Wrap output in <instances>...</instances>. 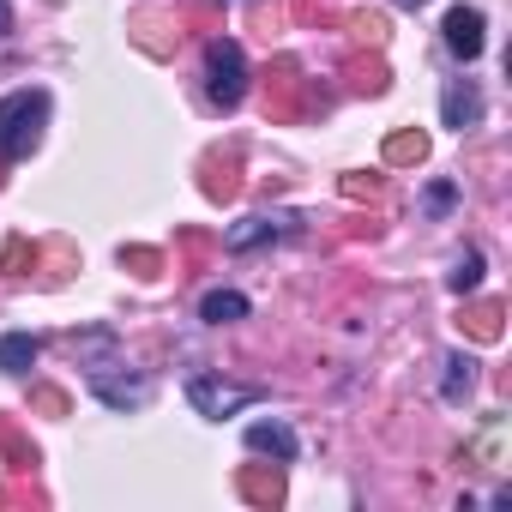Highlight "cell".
<instances>
[{"label": "cell", "mask_w": 512, "mask_h": 512, "mask_svg": "<svg viewBox=\"0 0 512 512\" xmlns=\"http://www.w3.org/2000/svg\"><path fill=\"white\" fill-rule=\"evenodd\" d=\"M43 127H49V91L25 85L0 97V163H25L43 145Z\"/></svg>", "instance_id": "1"}, {"label": "cell", "mask_w": 512, "mask_h": 512, "mask_svg": "<svg viewBox=\"0 0 512 512\" xmlns=\"http://www.w3.org/2000/svg\"><path fill=\"white\" fill-rule=\"evenodd\" d=\"M205 97L223 115L241 109V97H247V55H241L235 37H211L205 43Z\"/></svg>", "instance_id": "2"}, {"label": "cell", "mask_w": 512, "mask_h": 512, "mask_svg": "<svg viewBox=\"0 0 512 512\" xmlns=\"http://www.w3.org/2000/svg\"><path fill=\"white\" fill-rule=\"evenodd\" d=\"M326 109V91L314 79H302L296 61H272V79H266V115L272 121H302V115H320Z\"/></svg>", "instance_id": "3"}, {"label": "cell", "mask_w": 512, "mask_h": 512, "mask_svg": "<svg viewBox=\"0 0 512 512\" xmlns=\"http://www.w3.org/2000/svg\"><path fill=\"white\" fill-rule=\"evenodd\" d=\"M260 398H266L260 386H229V380H211V374H193L187 380V404L199 416H211V422H223V416H235L247 404H260Z\"/></svg>", "instance_id": "4"}, {"label": "cell", "mask_w": 512, "mask_h": 512, "mask_svg": "<svg viewBox=\"0 0 512 512\" xmlns=\"http://www.w3.org/2000/svg\"><path fill=\"white\" fill-rule=\"evenodd\" d=\"M85 380H91V392H97L109 410H139V404L151 398V380H145V374H121V362H115V356L91 362V368H85Z\"/></svg>", "instance_id": "5"}, {"label": "cell", "mask_w": 512, "mask_h": 512, "mask_svg": "<svg viewBox=\"0 0 512 512\" xmlns=\"http://www.w3.org/2000/svg\"><path fill=\"white\" fill-rule=\"evenodd\" d=\"M235 494L247 506H260V512L284 506V464H241L235 470Z\"/></svg>", "instance_id": "6"}, {"label": "cell", "mask_w": 512, "mask_h": 512, "mask_svg": "<svg viewBox=\"0 0 512 512\" xmlns=\"http://www.w3.org/2000/svg\"><path fill=\"white\" fill-rule=\"evenodd\" d=\"M482 31H488V25H482V13H476V7H452V13H446V25H440L446 49H452L458 61H476V55H482V43H488Z\"/></svg>", "instance_id": "7"}, {"label": "cell", "mask_w": 512, "mask_h": 512, "mask_svg": "<svg viewBox=\"0 0 512 512\" xmlns=\"http://www.w3.org/2000/svg\"><path fill=\"white\" fill-rule=\"evenodd\" d=\"M440 121L458 127V133L482 121V91H476V79H446V91H440Z\"/></svg>", "instance_id": "8"}, {"label": "cell", "mask_w": 512, "mask_h": 512, "mask_svg": "<svg viewBox=\"0 0 512 512\" xmlns=\"http://www.w3.org/2000/svg\"><path fill=\"white\" fill-rule=\"evenodd\" d=\"M290 229H296L290 211H278V217H241V223L223 235V247H229V253H247V247H266V241H278V235H290Z\"/></svg>", "instance_id": "9"}, {"label": "cell", "mask_w": 512, "mask_h": 512, "mask_svg": "<svg viewBox=\"0 0 512 512\" xmlns=\"http://www.w3.org/2000/svg\"><path fill=\"white\" fill-rule=\"evenodd\" d=\"M0 458H7V470H37V464H43L37 440H31L13 416H0Z\"/></svg>", "instance_id": "10"}, {"label": "cell", "mask_w": 512, "mask_h": 512, "mask_svg": "<svg viewBox=\"0 0 512 512\" xmlns=\"http://www.w3.org/2000/svg\"><path fill=\"white\" fill-rule=\"evenodd\" d=\"M199 193H205V199H217V205L241 193V175H235V151H211V157H205V181H199Z\"/></svg>", "instance_id": "11"}, {"label": "cell", "mask_w": 512, "mask_h": 512, "mask_svg": "<svg viewBox=\"0 0 512 512\" xmlns=\"http://www.w3.org/2000/svg\"><path fill=\"white\" fill-rule=\"evenodd\" d=\"M247 452H260V458H278V464H290V458H296V434H290L284 422H253V428H247Z\"/></svg>", "instance_id": "12"}, {"label": "cell", "mask_w": 512, "mask_h": 512, "mask_svg": "<svg viewBox=\"0 0 512 512\" xmlns=\"http://www.w3.org/2000/svg\"><path fill=\"white\" fill-rule=\"evenodd\" d=\"M458 326H464V338H476V344H500V332H506V308H500V302H470Z\"/></svg>", "instance_id": "13"}, {"label": "cell", "mask_w": 512, "mask_h": 512, "mask_svg": "<svg viewBox=\"0 0 512 512\" xmlns=\"http://www.w3.org/2000/svg\"><path fill=\"white\" fill-rule=\"evenodd\" d=\"M386 163H392V169H416V163H428V133H416V127L386 133Z\"/></svg>", "instance_id": "14"}, {"label": "cell", "mask_w": 512, "mask_h": 512, "mask_svg": "<svg viewBox=\"0 0 512 512\" xmlns=\"http://www.w3.org/2000/svg\"><path fill=\"white\" fill-rule=\"evenodd\" d=\"M37 356H43V338H31V332H7V338H0V374H31Z\"/></svg>", "instance_id": "15"}, {"label": "cell", "mask_w": 512, "mask_h": 512, "mask_svg": "<svg viewBox=\"0 0 512 512\" xmlns=\"http://www.w3.org/2000/svg\"><path fill=\"white\" fill-rule=\"evenodd\" d=\"M199 320H205V326H235V320H247V296H235V290H205Z\"/></svg>", "instance_id": "16"}, {"label": "cell", "mask_w": 512, "mask_h": 512, "mask_svg": "<svg viewBox=\"0 0 512 512\" xmlns=\"http://www.w3.org/2000/svg\"><path fill=\"white\" fill-rule=\"evenodd\" d=\"M470 386H476V362H470L464 350H452V356H446V386H440V398H446V404H464Z\"/></svg>", "instance_id": "17"}, {"label": "cell", "mask_w": 512, "mask_h": 512, "mask_svg": "<svg viewBox=\"0 0 512 512\" xmlns=\"http://www.w3.org/2000/svg\"><path fill=\"white\" fill-rule=\"evenodd\" d=\"M386 85H392V73H386V61H380V55H374V61H362V55L350 61V91H362V97H380Z\"/></svg>", "instance_id": "18"}, {"label": "cell", "mask_w": 512, "mask_h": 512, "mask_svg": "<svg viewBox=\"0 0 512 512\" xmlns=\"http://www.w3.org/2000/svg\"><path fill=\"white\" fill-rule=\"evenodd\" d=\"M37 260H43V247L25 241V235H13L7 253H0V272H7V278H25V266H37Z\"/></svg>", "instance_id": "19"}, {"label": "cell", "mask_w": 512, "mask_h": 512, "mask_svg": "<svg viewBox=\"0 0 512 512\" xmlns=\"http://www.w3.org/2000/svg\"><path fill=\"white\" fill-rule=\"evenodd\" d=\"M344 25H350V37H356V43H368V49H386V19H380V13H350Z\"/></svg>", "instance_id": "20"}, {"label": "cell", "mask_w": 512, "mask_h": 512, "mask_svg": "<svg viewBox=\"0 0 512 512\" xmlns=\"http://www.w3.org/2000/svg\"><path fill=\"white\" fill-rule=\"evenodd\" d=\"M446 284H452V296H470V290L482 284V253H464V260L452 266V278H446Z\"/></svg>", "instance_id": "21"}, {"label": "cell", "mask_w": 512, "mask_h": 512, "mask_svg": "<svg viewBox=\"0 0 512 512\" xmlns=\"http://www.w3.org/2000/svg\"><path fill=\"white\" fill-rule=\"evenodd\" d=\"M121 266L139 272V278H157V272H163V253H157V247H121Z\"/></svg>", "instance_id": "22"}, {"label": "cell", "mask_w": 512, "mask_h": 512, "mask_svg": "<svg viewBox=\"0 0 512 512\" xmlns=\"http://www.w3.org/2000/svg\"><path fill=\"white\" fill-rule=\"evenodd\" d=\"M31 410H43V416H67L73 404H67L61 386H31Z\"/></svg>", "instance_id": "23"}, {"label": "cell", "mask_w": 512, "mask_h": 512, "mask_svg": "<svg viewBox=\"0 0 512 512\" xmlns=\"http://www.w3.org/2000/svg\"><path fill=\"white\" fill-rule=\"evenodd\" d=\"M386 181L380 175H344V199H380Z\"/></svg>", "instance_id": "24"}, {"label": "cell", "mask_w": 512, "mask_h": 512, "mask_svg": "<svg viewBox=\"0 0 512 512\" xmlns=\"http://www.w3.org/2000/svg\"><path fill=\"white\" fill-rule=\"evenodd\" d=\"M422 205H428V211H434V217H446V211H452V205H458V187H452V181H434V187H428V199H422Z\"/></svg>", "instance_id": "25"}, {"label": "cell", "mask_w": 512, "mask_h": 512, "mask_svg": "<svg viewBox=\"0 0 512 512\" xmlns=\"http://www.w3.org/2000/svg\"><path fill=\"white\" fill-rule=\"evenodd\" d=\"M296 19H320V25H326V19H338V13L326 7V0H296Z\"/></svg>", "instance_id": "26"}, {"label": "cell", "mask_w": 512, "mask_h": 512, "mask_svg": "<svg viewBox=\"0 0 512 512\" xmlns=\"http://www.w3.org/2000/svg\"><path fill=\"white\" fill-rule=\"evenodd\" d=\"M13 31V0H0V37Z\"/></svg>", "instance_id": "27"}, {"label": "cell", "mask_w": 512, "mask_h": 512, "mask_svg": "<svg viewBox=\"0 0 512 512\" xmlns=\"http://www.w3.org/2000/svg\"><path fill=\"white\" fill-rule=\"evenodd\" d=\"M392 7H428V0H392Z\"/></svg>", "instance_id": "28"}]
</instances>
